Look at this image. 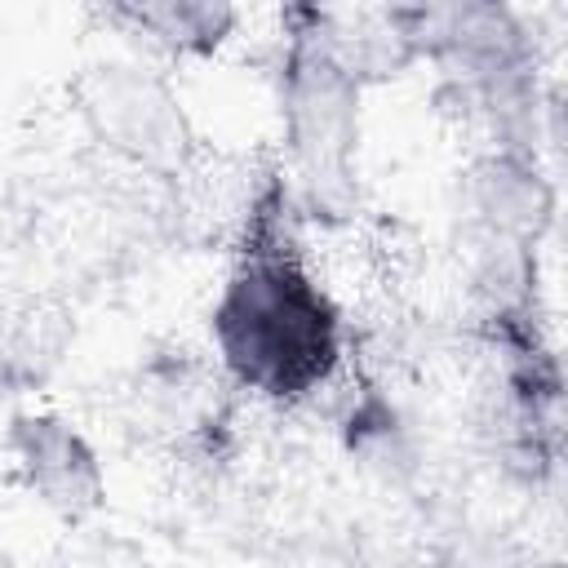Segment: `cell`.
<instances>
[{
  "mask_svg": "<svg viewBox=\"0 0 568 568\" xmlns=\"http://www.w3.org/2000/svg\"><path fill=\"white\" fill-rule=\"evenodd\" d=\"M288 191L257 213L253 235L217 280L204 333L222 377L257 404L293 408L333 390L346 373V311L288 235Z\"/></svg>",
  "mask_w": 568,
  "mask_h": 568,
  "instance_id": "cell-1",
  "label": "cell"
},
{
  "mask_svg": "<svg viewBox=\"0 0 568 568\" xmlns=\"http://www.w3.org/2000/svg\"><path fill=\"white\" fill-rule=\"evenodd\" d=\"M280 53V173L297 213L342 217L359 195V102L364 80L320 40L311 9Z\"/></svg>",
  "mask_w": 568,
  "mask_h": 568,
  "instance_id": "cell-2",
  "label": "cell"
},
{
  "mask_svg": "<svg viewBox=\"0 0 568 568\" xmlns=\"http://www.w3.org/2000/svg\"><path fill=\"white\" fill-rule=\"evenodd\" d=\"M84 129L133 169H182L195 133L178 89L146 62H98L75 89Z\"/></svg>",
  "mask_w": 568,
  "mask_h": 568,
  "instance_id": "cell-3",
  "label": "cell"
},
{
  "mask_svg": "<svg viewBox=\"0 0 568 568\" xmlns=\"http://www.w3.org/2000/svg\"><path fill=\"white\" fill-rule=\"evenodd\" d=\"M9 457L22 488L62 519H89L106 506V466L93 439L53 408H31L9 422Z\"/></svg>",
  "mask_w": 568,
  "mask_h": 568,
  "instance_id": "cell-4",
  "label": "cell"
},
{
  "mask_svg": "<svg viewBox=\"0 0 568 568\" xmlns=\"http://www.w3.org/2000/svg\"><path fill=\"white\" fill-rule=\"evenodd\" d=\"M470 178H475V213L488 226V235L497 244H510L515 253L532 248L555 213V191L537 155L524 146H497L488 160H479Z\"/></svg>",
  "mask_w": 568,
  "mask_h": 568,
  "instance_id": "cell-5",
  "label": "cell"
},
{
  "mask_svg": "<svg viewBox=\"0 0 568 568\" xmlns=\"http://www.w3.org/2000/svg\"><path fill=\"white\" fill-rule=\"evenodd\" d=\"M120 18L155 49L164 53H178V58H204V53H217L235 27H240V13L226 9V4H200V0H169V4H133V9H120Z\"/></svg>",
  "mask_w": 568,
  "mask_h": 568,
  "instance_id": "cell-6",
  "label": "cell"
}]
</instances>
